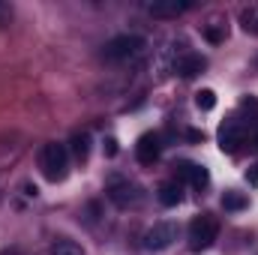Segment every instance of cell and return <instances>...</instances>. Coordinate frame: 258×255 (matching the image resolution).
Listing matches in <instances>:
<instances>
[{
	"label": "cell",
	"mask_w": 258,
	"mask_h": 255,
	"mask_svg": "<svg viewBox=\"0 0 258 255\" xmlns=\"http://www.w3.org/2000/svg\"><path fill=\"white\" fill-rule=\"evenodd\" d=\"M108 198L117 204V207H135L138 201H141V189L132 183V180H123V177H114L111 183H108Z\"/></svg>",
	"instance_id": "cell-6"
},
{
	"label": "cell",
	"mask_w": 258,
	"mask_h": 255,
	"mask_svg": "<svg viewBox=\"0 0 258 255\" xmlns=\"http://www.w3.org/2000/svg\"><path fill=\"white\" fill-rule=\"evenodd\" d=\"M216 237H219V219L213 213H201L189 222V249L192 252L210 249Z\"/></svg>",
	"instance_id": "cell-2"
},
{
	"label": "cell",
	"mask_w": 258,
	"mask_h": 255,
	"mask_svg": "<svg viewBox=\"0 0 258 255\" xmlns=\"http://www.w3.org/2000/svg\"><path fill=\"white\" fill-rule=\"evenodd\" d=\"M180 174H183V180H186L192 189H204V186H207V180H210V177H207V171H204V165H183V171H180Z\"/></svg>",
	"instance_id": "cell-13"
},
{
	"label": "cell",
	"mask_w": 258,
	"mask_h": 255,
	"mask_svg": "<svg viewBox=\"0 0 258 255\" xmlns=\"http://www.w3.org/2000/svg\"><path fill=\"white\" fill-rule=\"evenodd\" d=\"M69 153L75 156V159H87V153H90V135L87 132H78V135H72V147H69Z\"/></svg>",
	"instance_id": "cell-15"
},
{
	"label": "cell",
	"mask_w": 258,
	"mask_h": 255,
	"mask_svg": "<svg viewBox=\"0 0 258 255\" xmlns=\"http://www.w3.org/2000/svg\"><path fill=\"white\" fill-rule=\"evenodd\" d=\"M177 240V225L174 222H153L144 234H141V246L144 249H150V252H162V249H168L171 243Z\"/></svg>",
	"instance_id": "cell-4"
},
{
	"label": "cell",
	"mask_w": 258,
	"mask_h": 255,
	"mask_svg": "<svg viewBox=\"0 0 258 255\" xmlns=\"http://www.w3.org/2000/svg\"><path fill=\"white\" fill-rule=\"evenodd\" d=\"M243 141H246V123H243L237 114H231V117L219 126V147H222L225 153H234V150H240Z\"/></svg>",
	"instance_id": "cell-5"
},
{
	"label": "cell",
	"mask_w": 258,
	"mask_h": 255,
	"mask_svg": "<svg viewBox=\"0 0 258 255\" xmlns=\"http://www.w3.org/2000/svg\"><path fill=\"white\" fill-rule=\"evenodd\" d=\"M159 153H162L159 135L147 132V135H141V138H138V144H135V159H138L141 165H153V162L159 159Z\"/></svg>",
	"instance_id": "cell-9"
},
{
	"label": "cell",
	"mask_w": 258,
	"mask_h": 255,
	"mask_svg": "<svg viewBox=\"0 0 258 255\" xmlns=\"http://www.w3.org/2000/svg\"><path fill=\"white\" fill-rule=\"evenodd\" d=\"M201 33H204V39H207L210 45H219V42H225V36H228V21H225V18H210V21L201 27Z\"/></svg>",
	"instance_id": "cell-11"
},
{
	"label": "cell",
	"mask_w": 258,
	"mask_h": 255,
	"mask_svg": "<svg viewBox=\"0 0 258 255\" xmlns=\"http://www.w3.org/2000/svg\"><path fill=\"white\" fill-rule=\"evenodd\" d=\"M177 48H180V51L174 54V63H171V66H174V72H177V75H183V78L198 75V72L204 69V57H201V54H195V51H189L183 42H180Z\"/></svg>",
	"instance_id": "cell-8"
},
{
	"label": "cell",
	"mask_w": 258,
	"mask_h": 255,
	"mask_svg": "<svg viewBox=\"0 0 258 255\" xmlns=\"http://www.w3.org/2000/svg\"><path fill=\"white\" fill-rule=\"evenodd\" d=\"M222 207H225V210H243V207H246V198H243L240 192H225Z\"/></svg>",
	"instance_id": "cell-16"
},
{
	"label": "cell",
	"mask_w": 258,
	"mask_h": 255,
	"mask_svg": "<svg viewBox=\"0 0 258 255\" xmlns=\"http://www.w3.org/2000/svg\"><path fill=\"white\" fill-rule=\"evenodd\" d=\"M195 105H198V108H204V111H210V108L216 105L213 90H201V93H195Z\"/></svg>",
	"instance_id": "cell-17"
},
{
	"label": "cell",
	"mask_w": 258,
	"mask_h": 255,
	"mask_svg": "<svg viewBox=\"0 0 258 255\" xmlns=\"http://www.w3.org/2000/svg\"><path fill=\"white\" fill-rule=\"evenodd\" d=\"M255 144H258V135H255Z\"/></svg>",
	"instance_id": "cell-19"
},
{
	"label": "cell",
	"mask_w": 258,
	"mask_h": 255,
	"mask_svg": "<svg viewBox=\"0 0 258 255\" xmlns=\"http://www.w3.org/2000/svg\"><path fill=\"white\" fill-rule=\"evenodd\" d=\"M48 255H87V252H84L81 243H75V240H69V237H57V240L51 243Z\"/></svg>",
	"instance_id": "cell-14"
},
{
	"label": "cell",
	"mask_w": 258,
	"mask_h": 255,
	"mask_svg": "<svg viewBox=\"0 0 258 255\" xmlns=\"http://www.w3.org/2000/svg\"><path fill=\"white\" fill-rule=\"evenodd\" d=\"M237 21H240L243 33H249V36H258V3H246V6L237 12Z\"/></svg>",
	"instance_id": "cell-12"
},
{
	"label": "cell",
	"mask_w": 258,
	"mask_h": 255,
	"mask_svg": "<svg viewBox=\"0 0 258 255\" xmlns=\"http://www.w3.org/2000/svg\"><path fill=\"white\" fill-rule=\"evenodd\" d=\"M141 48H144V39H141V36H135V33H120V36H114V39L105 42L102 57L111 60V63H123V60L138 57Z\"/></svg>",
	"instance_id": "cell-3"
},
{
	"label": "cell",
	"mask_w": 258,
	"mask_h": 255,
	"mask_svg": "<svg viewBox=\"0 0 258 255\" xmlns=\"http://www.w3.org/2000/svg\"><path fill=\"white\" fill-rule=\"evenodd\" d=\"M159 204L162 207H177L180 201H183V183L180 180H165L162 186H159Z\"/></svg>",
	"instance_id": "cell-10"
},
{
	"label": "cell",
	"mask_w": 258,
	"mask_h": 255,
	"mask_svg": "<svg viewBox=\"0 0 258 255\" xmlns=\"http://www.w3.org/2000/svg\"><path fill=\"white\" fill-rule=\"evenodd\" d=\"M39 171H42L45 180H51V183L63 180L66 171H69V147L60 144V141L42 144V150H39Z\"/></svg>",
	"instance_id": "cell-1"
},
{
	"label": "cell",
	"mask_w": 258,
	"mask_h": 255,
	"mask_svg": "<svg viewBox=\"0 0 258 255\" xmlns=\"http://www.w3.org/2000/svg\"><path fill=\"white\" fill-rule=\"evenodd\" d=\"M9 21H12V9L6 3H0V27H6Z\"/></svg>",
	"instance_id": "cell-18"
},
{
	"label": "cell",
	"mask_w": 258,
	"mask_h": 255,
	"mask_svg": "<svg viewBox=\"0 0 258 255\" xmlns=\"http://www.w3.org/2000/svg\"><path fill=\"white\" fill-rule=\"evenodd\" d=\"M144 9L153 18H177L183 12H189L192 3L189 0H150V3H144Z\"/></svg>",
	"instance_id": "cell-7"
}]
</instances>
